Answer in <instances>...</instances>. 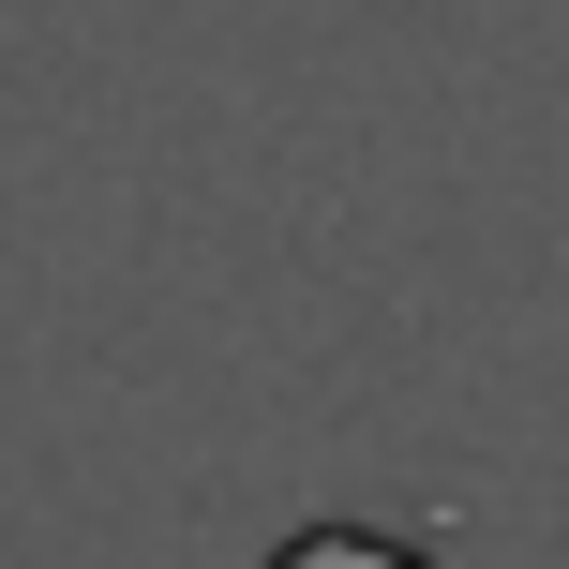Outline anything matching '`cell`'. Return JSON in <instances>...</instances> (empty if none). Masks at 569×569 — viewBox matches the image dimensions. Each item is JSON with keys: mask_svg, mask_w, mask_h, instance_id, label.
I'll return each mask as SVG.
<instances>
[{"mask_svg": "<svg viewBox=\"0 0 569 569\" xmlns=\"http://www.w3.org/2000/svg\"><path fill=\"white\" fill-rule=\"evenodd\" d=\"M270 569H435L420 540H390V525H300Z\"/></svg>", "mask_w": 569, "mask_h": 569, "instance_id": "6da1fadb", "label": "cell"}]
</instances>
